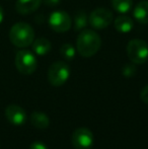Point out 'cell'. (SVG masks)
Returning a JSON list of instances; mask_svg holds the SVG:
<instances>
[{
    "mask_svg": "<svg viewBox=\"0 0 148 149\" xmlns=\"http://www.w3.org/2000/svg\"><path fill=\"white\" fill-rule=\"evenodd\" d=\"M115 29L121 33H127L132 31L134 26V22L131 17L127 15H120L114 22Z\"/></svg>",
    "mask_w": 148,
    "mask_h": 149,
    "instance_id": "cell-12",
    "label": "cell"
},
{
    "mask_svg": "<svg viewBox=\"0 0 148 149\" xmlns=\"http://www.w3.org/2000/svg\"><path fill=\"white\" fill-rule=\"evenodd\" d=\"M43 2L47 6H51V7H54V6H57L58 4L61 2V0H43Z\"/></svg>",
    "mask_w": 148,
    "mask_h": 149,
    "instance_id": "cell-21",
    "label": "cell"
},
{
    "mask_svg": "<svg viewBox=\"0 0 148 149\" xmlns=\"http://www.w3.org/2000/svg\"><path fill=\"white\" fill-rule=\"evenodd\" d=\"M31 123L37 129H47L50 125V119L42 112H34L31 115Z\"/></svg>",
    "mask_w": 148,
    "mask_h": 149,
    "instance_id": "cell-14",
    "label": "cell"
},
{
    "mask_svg": "<svg viewBox=\"0 0 148 149\" xmlns=\"http://www.w3.org/2000/svg\"><path fill=\"white\" fill-rule=\"evenodd\" d=\"M112 6L120 13H127L132 9V0H112Z\"/></svg>",
    "mask_w": 148,
    "mask_h": 149,
    "instance_id": "cell-15",
    "label": "cell"
},
{
    "mask_svg": "<svg viewBox=\"0 0 148 149\" xmlns=\"http://www.w3.org/2000/svg\"><path fill=\"white\" fill-rule=\"evenodd\" d=\"M70 76V67L63 61H56L48 70V80L53 86H61Z\"/></svg>",
    "mask_w": 148,
    "mask_h": 149,
    "instance_id": "cell-4",
    "label": "cell"
},
{
    "mask_svg": "<svg viewBox=\"0 0 148 149\" xmlns=\"http://www.w3.org/2000/svg\"><path fill=\"white\" fill-rule=\"evenodd\" d=\"M88 24V17L86 13L83 10H79L75 13L74 15V30L75 31H81L85 28Z\"/></svg>",
    "mask_w": 148,
    "mask_h": 149,
    "instance_id": "cell-16",
    "label": "cell"
},
{
    "mask_svg": "<svg viewBox=\"0 0 148 149\" xmlns=\"http://www.w3.org/2000/svg\"><path fill=\"white\" fill-rule=\"evenodd\" d=\"M127 55L134 64H143L148 60V44L141 39L131 40L127 45Z\"/></svg>",
    "mask_w": 148,
    "mask_h": 149,
    "instance_id": "cell-3",
    "label": "cell"
},
{
    "mask_svg": "<svg viewBox=\"0 0 148 149\" xmlns=\"http://www.w3.org/2000/svg\"><path fill=\"white\" fill-rule=\"evenodd\" d=\"M60 55L67 61L73 60L75 57V48L69 43L63 44L60 48Z\"/></svg>",
    "mask_w": 148,
    "mask_h": 149,
    "instance_id": "cell-17",
    "label": "cell"
},
{
    "mask_svg": "<svg viewBox=\"0 0 148 149\" xmlns=\"http://www.w3.org/2000/svg\"><path fill=\"white\" fill-rule=\"evenodd\" d=\"M49 26L56 33H65L71 28V17L67 12L63 10H57L50 14Z\"/></svg>",
    "mask_w": 148,
    "mask_h": 149,
    "instance_id": "cell-7",
    "label": "cell"
},
{
    "mask_svg": "<svg viewBox=\"0 0 148 149\" xmlns=\"http://www.w3.org/2000/svg\"><path fill=\"white\" fill-rule=\"evenodd\" d=\"M133 16L138 22L142 24H148V1L144 0L137 4L133 10Z\"/></svg>",
    "mask_w": 148,
    "mask_h": 149,
    "instance_id": "cell-11",
    "label": "cell"
},
{
    "mask_svg": "<svg viewBox=\"0 0 148 149\" xmlns=\"http://www.w3.org/2000/svg\"><path fill=\"white\" fill-rule=\"evenodd\" d=\"M42 0H16L15 9L20 14H30L40 7Z\"/></svg>",
    "mask_w": 148,
    "mask_h": 149,
    "instance_id": "cell-10",
    "label": "cell"
},
{
    "mask_svg": "<svg viewBox=\"0 0 148 149\" xmlns=\"http://www.w3.org/2000/svg\"><path fill=\"white\" fill-rule=\"evenodd\" d=\"M33 51L39 56L47 55L52 49V44L46 38H39L33 42Z\"/></svg>",
    "mask_w": 148,
    "mask_h": 149,
    "instance_id": "cell-13",
    "label": "cell"
},
{
    "mask_svg": "<svg viewBox=\"0 0 148 149\" xmlns=\"http://www.w3.org/2000/svg\"><path fill=\"white\" fill-rule=\"evenodd\" d=\"M140 98L144 104H148V84L143 87V89L140 92Z\"/></svg>",
    "mask_w": 148,
    "mask_h": 149,
    "instance_id": "cell-19",
    "label": "cell"
},
{
    "mask_svg": "<svg viewBox=\"0 0 148 149\" xmlns=\"http://www.w3.org/2000/svg\"><path fill=\"white\" fill-rule=\"evenodd\" d=\"M136 71H137V68L134 63H129V64H126L123 66L122 74L124 75L125 77H132L136 74Z\"/></svg>",
    "mask_w": 148,
    "mask_h": 149,
    "instance_id": "cell-18",
    "label": "cell"
},
{
    "mask_svg": "<svg viewBox=\"0 0 148 149\" xmlns=\"http://www.w3.org/2000/svg\"><path fill=\"white\" fill-rule=\"evenodd\" d=\"M113 15L112 11L105 7H97L90 13L88 22L95 30H104L112 24Z\"/></svg>",
    "mask_w": 148,
    "mask_h": 149,
    "instance_id": "cell-6",
    "label": "cell"
},
{
    "mask_svg": "<svg viewBox=\"0 0 148 149\" xmlns=\"http://www.w3.org/2000/svg\"><path fill=\"white\" fill-rule=\"evenodd\" d=\"M101 46V39L99 33L91 30H84L78 35L76 49L79 55L84 58L92 57L99 52Z\"/></svg>",
    "mask_w": 148,
    "mask_h": 149,
    "instance_id": "cell-1",
    "label": "cell"
},
{
    "mask_svg": "<svg viewBox=\"0 0 148 149\" xmlns=\"http://www.w3.org/2000/svg\"><path fill=\"white\" fill-rule=\"evenodd\" d=\"M10 42L18 48H26L35 41V31L26 22H17L9 31Z\"/></svg>",
    "mask_w": 148,
    "mask_h": 149,
    "instance_id": "cell-2",
    "label": "cell"
},
{
    "mask_svg": "<svg viewBox=\"0 0 148 149\" xmlns=\"http://www.w3.org/2000/svg\"><path fill=\"white\" fill-rule=\"evenodd\" d=\"M3 18H4V11H3V8L0 6V24L3 22Z\"/></svg>",
    "mask_w": 148,
    "mask_h": 149,
    "instance_id": "cell-22",
    "label": "cell"
},
{
    "mask_svg": "<svg viewBox=\"0 0 148 149\" xmlns=\"http://www.w3.org/2000/svg\"><path fill=\"white\" fill-rule=\"evenodd\" d=\"M71 141L75 149H90L93 145V134L87 128L80 127L73 132Z\"/></svg>",
    "mask_w": 148,
    "mask_h": 149,
    "instance_id": "cell-8",
    "label": "cell"
},
{
    "mask_svg": "<svg viewBox=\"0 0 148 149\" xmlns=\"http://www.w3.org/2000/svg\"><path fill=\"white\" fill-rule=\"evenodd\" d=\"M16 69L24 75H31L36 71L38 61L34 53L28 50H20L15 55Z\"/></svg>",
    "mask_w": 148,
    "mask_h": 149,
    "instance_id": "cell-5",
    "label": "cell"
},
{
    "mask_svg": "<svg viewBox=\"0 0 148 149\" xmlns=\"http://www.w3.org/2000/svg\"><path fill=\"white\" fill-rule=\"evenodd\" d=\"M5 117L7 121L14 126H22L26 121V112L17 104H9L5 109Z\"/></svg>",
    "mask_w": 148,
    "mask_h": 149,
    "instance_id": "cell-9",
    "label": "cell"
},
{
    "mask_svg": "<svg viewBox=\"0 0 148 149\" xmlns=\"http://www.w3.org/2000/svg\"><path fill=\"white\" fill-rule=\"evenodd\" d=\"M30 149H48V147L46 146L45 143L41 141H35L31 144Z\"/></svg>",
    "mask_w": 148,
    "mask_h": 149,
    "instance_id": "cell-20",
    "label": "cell"
}]
</instances>
